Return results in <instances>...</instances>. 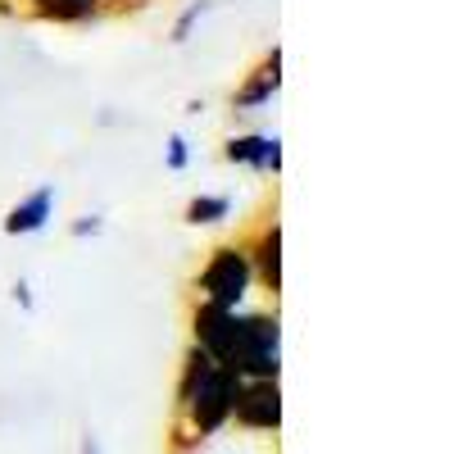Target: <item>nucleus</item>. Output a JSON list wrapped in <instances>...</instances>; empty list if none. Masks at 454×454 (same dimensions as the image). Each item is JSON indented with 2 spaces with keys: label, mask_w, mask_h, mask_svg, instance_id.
<instances>
[{
  "label": "nucleus",
  "mask_w": 454,
  "mask_h": 454,
  "mask_svg": "<svg viewBox=\"0 0 454 454\" xmlns=\"http://www.w3.org/2000/svg\"><path fill=\"white\" fill-rule=\"evenodd\" d=\"M168 168H173V173L186 168V137H173V141H168Z\"/></svg>",
  "instance_id": "obj_13"
},
{
  "label": "nucleus",
  "mask_w": 454,
  "mask_h": 454,
  "mask_svg": "<svg viewBox=\"0 0 454 454\" xmlns=\"http://www.w3.org/2000/svg\"><path fill=\"white\" fill-rule=\"evenodd\" d=\"M232 419L250 432H278L282 427V391H278V382H241Z\"/></svg>",
  "instance_id": "obj_4"
},
{
  "label": "nucleus",
  "mask_w": 454,
  "mask_h": 454,
  "mask_svg": "<svg viewBox=\"0 0 454 454\" xmlns=\"http://www.w3.org/2000/svg\"><path fill=\"white\" fill-rule=\"evenodd\" d=\"M82 454H100V445H96V436H82Z\"/></svg>",
  "instance_id": "obj_16"
},
{
  "label": "nucleus",
  "mask_w": 454,
  "mask_h": 454,
  "mask_svg": "<svg viewBox=\"0 0 454 454\" xmlns=\"http://www.w3.org/2000/svg\"><path fill=\"white\" fill-rule=\"evenodd\" d=\"M227 214H232V200L227 196H196L192 205H186V218L192 223H223Z\"/></svg>",
  "instance_id": "obj_10"
},
{
  "label": "nucleus",
  "mask_w": 454,
  "mask_h": 454,
  "mask_svg": "<svg viewBox=\"0 0 454 454\" xmlns=\"http://www.w3.org/2000/svg\"><path fill=\"white\" fill-rule=\"evenodd\" d=\"M237 309H218V305H200L196 309V350L209 355L218 368L227 364V350H232V336H237Z\"/></svg>",
  "instance_id": "obj_5"
},
{
  "label": "nucleus",
  "mask_w": 454,
  "mask_h": 454,
  "mask_svg": "<svg viewBox=\"0 0 454 454\" xmlns=\"http://www.w3.org/2000/svg\"><path fill=\"white\" fill-rule=\"evenodd\" d=\"M14 300L23 309H32V291H27V282H14Z\"/></svg>",
  "instance_id": "obj_15"
},
{
  "label": "nucleus",
  "mask_w": 454,
  "mask_h": 454,
  "mask_svg": "<svg viewBox=\"0 0 454 454\" xmlns=\"http://www.w3.org/2000/svg\"><path fill=\"white\" fill-rule=\"evenodd\" d=\"M46 19H87L96 10V0H32Z\"/></svg>",
  "instance_id": "obj_11"
},
{
  "label": "nucleus",
  "mask_w": 454,
  "mask_h": 454,
  "mask_svg": "<svg viewBox=\"0 0 454 454\" xmlns=\"http://www.w3.org/2000/svg\"><path fill=\"white\" fill-rule=\"evenodd\" d=\"M205 14V0H200V5H192V10H186L182 19H177V27H173V42H186V32H192V23Z\"/></svg>",
  "instance_id": "obj_12"
},
{
  "label": "nucleus",
  "mask_w": 454,
  "mask_h": 454,
  "mask_svg": "<svg viewBox=\"0 0 454 454\" xmlns=\"http://www.w3.org/2000/svg\"><path fill=\"white\" fill-rule=\"evenodd\" d=\"M237 391H241L237 372L218 368L200 350L186 355V372H182V387H177V409L186 413V423L196 427V436H214L227 419H232Z\"/></svg>",
  "instance_id": "obj_1"
},
{
  "label": "nucleus",
  "mask_w": 454,
  "mask_h": 454,
  "mask_svg": "<svg viewBox=\"0 0 454 454\" xmlns=\"http://www.w3.org/2000/svg\"><path fill=\"white\" fill-rule=\"evenodd\" d=\"M250 278H254V269H250V254H246V250H237V246H223V250H214V259L205 263V273H200L205 305L237 309L241 300H246Z\"/></svg>",
  "instance_id": "obj_3"
},
{
  "label": "nucleus",
  "mask_w": 454,
  "mask_h": 454,
  "mask_svg": "<svg viewBox=\"0 0 454 454\" xmlns=\"http://www.w3.org/2000/svg\"><path fill=\"white\" fill-rule=\"evenodd\" d=\"M250 269L263 278V286L269 291H282V227H263V237H259V250H254V263Z\"/></svg>",
  "instance_id": "obj_8"
},
{
  "label": "nucleus",
  "mask_w": 454,
  "mask_h": 454,
  "mask_svg": "<svg viewBox=\"0 0 454 454\" xmlns=\"http://www.w3.org/2000/svg\"><path fill=\"white\" fill-rule=\"evenodd\" d=\"M227 372H237L241 382H278L282 368V323L263 318V314H241L237 318V336L227 350Z\"/></svg>",
  "instance_id": "obj_2"
},
{
  "label": "nucleus",
  "mask_w": 454,
  "mask_h": 454,
  "mask_svg": "<svg viewBox=\"0 0 454 454\" xmlns=\"http://www.w3.org/2000/svg\"><path fill=\"white\" fill-rule=\"evenodd\" d=\"M223 155L232 164H250L259 173H278L282 168V141L278 137H232Z\"/></svg>",
  "instance_id": "obj_6"
},
{
  "label": "nucleus",
  "mask_w": 454,
  "mask_h": 454,
  "mask_svg": "<svg viewBox=\"0 0 454 454\" xmlns=\"http://www.w3.org/2000/svg\"><path fill=\"white\" fill-rule=\"evenodd\" d=\"M278 87H282V55L273 51L269 59H263V64L254 68V82H250L246 91H237V100H232V105H237V109H254V105L269 100Z\"/></svg>",
  "instance_id": "obj_9"
},
{
  "label": "nucleus",
  "mask_w": 454,
  "mask_h": 454,
  "mask_svg": "<svg viewBox=\"0 0 454 454\" xmlns=\"http://www.w3.org/2000/svg\"><path fill=\"white\" fill-rule=\"evenodd\" d=\"M96 232H100V218H96V214H87V218L73 223V237H96Z\"/></svg>",
  "instance_id": "obj_14"
},
{
  "label": "nucleus",
  "mask_w": 454,
  "mask_h": 454,
  "mask_svg": "<svg viewBox=\"0 0 454 454\" xmlns=\"http://www.w3.org/2000/svg\"><path fill=\"white\" fill-rule=\"evenodd\" d=\"M55 214V186H42V192H32L27 200H19L5 218V232L10 237H32V232H42L46 218Z\"/></svg>",
  "instance_id": "obj_7"
}]
</instances>
